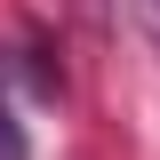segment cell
<instances>
[{"instance_id":"6da1fadb","label":"cell","mask_w":160,"mask_h":160,"mask_svg":"<svg viewBox=\"0 0 160 160\" xmlns=\"http://www.w3.org/2000/svg\"><path fill=\"white\" fill-rule=\"evenodd\" d=\"M0 160H24V136H16V120H8V96H0Z\"/></svg>"}]
</instances>
